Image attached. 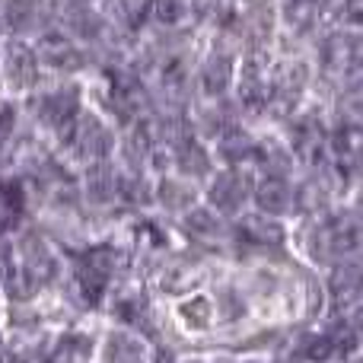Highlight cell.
<instances>
[{
    "label": "cell",
    "instance_id": "74e56055",
    "mask_svg": "<svg viewBox=\"0 0 363 363\" xmlns=\"http://www.w3.org/2000/svg\"><path fill=\"white\" fill-rule=\"evenodd\" d=\"M188 6H191L201 19H217L220 10H223V6H220V0H188Z\"/></svg>",
    "mask_w": 363,
    "mask_h": 363
},
{
    "label": "cell",
    "instance_id": "277c9868",
    "mask_svg": "<svg viewBox=\"0 0 363 363\" xmlns=\"http://www.w3.org/2000/svg\"><path fill=\"white\" fill-rule=\"evenodd\" d=\"M319 57H322V67L328 74H338V77H357V67H360V35L357 32H335L322 42L319 48Z\"/></svg>",
    "mask_w": 363,
    "mask_h": 363
},
{
    "label": "cell",
    "instance_id": "cb8c5ba5",
    "mask_svg": "<svg viewBox=\"0 0 363 363\" xmlns=\"http://www.w3.org/2000/svg\"><path fill=\"white\" fill-rule=\"evenodd\" d=\"M284 19H287L290 32L303 35L315 26L319 19V4L315 0H284Z\"/></svg>",
    "mask_w": 363,
    "mask_h": 363
},
{
    "label": "cell",
    "instance_id": "d6986e66",
    "mask_svg": "<svg viewBox=\"0 0 363 363\" xmlns=\"http://www.w3.org/2000/svg\"><path fill=\"white\" fill-rule=\"evenodd\" d=\"M332 296L341 303V309L357 303L360 296V268L357 262H341L332 274Z\"/></svg>",
    "mask_w": 363,
    "mask_h": 363
},
{
    "label": "cell",
    "instance_id": "30bf717a",
    "mask_svg": "<svg viewBox=\"0 0 363 363\" xmlns=\"http://www.w3.org/2000/svg\"><path fill=\"white\" fill-rule=\"evenodd\" d=\"M233 233H236V242H245L252 249H277V245H284V226L268 217H242Z\"/></svg>",
    "mask_w": 363,
    "mask_h": 363
},
{
    "label": "cell",
    "instance_id": "83f0119b",
    "mask_svg": "<svg viewBox=\"0 0 363 363\" xmlns=\"http://www.w3.org/2000/svg\"><path fill=\"white\" fill-rule=\"evenodd\" d=\"M309 83V67L303 61H287L277 67L274 80H271V89H281V93H294L300 96L303 86Z\"/></svg>",
    "mask_w": 363,
    "mask_h": 363
},
{
    "label": "cell",
    "instance_id": "4dcf8cb0",
    "mask_svg": "<svg viewBox=\"0 0 363 363\" xmlns=\"http://www.w3.org/2000/svg\"><path fill=\"white\" fill-rule=\"evenodd\" d=\"M179 315L185 319L188 328H207L213 322V303L207 300V296H191V300H185L179 306Z\"/></svg>",
    "mask_w": 363,
    "mask_h": 363
},
{
    "label": "cell",
    "instance_id": "8fae6325",
    "mask_svg": "<svg viewBox=\"0 0 363 363\" xmlns=\"http://www.w3.org/2000/svg\"><path fill=\"white\" fill-rule=\"evenodd\" d=\"M4 19L13 32H48V10L42 0H4Z\"/></svg>",
    "mask_w": 363,
    "mask_h": 363
},
{
    "label": "cell",
    "instance_id": "ffe728a7",
    "mask_svg": "<svg viewBox=\"0 0 363 363\" xmlns=\"http://www.w3.org/2000/svg\"><path fill=\"white\" fill-rule=\"evenodd\" d=\"M185 233L191 239H198V242H213V239L223 236V223H220V217L213 211L194 207V211L185 213Z\"/></svg>",
    "mask_w": 363,
    "mask_h": 363
},
{
    "label": "cell",
    "instance_id": "e575fe53",
    "mask_svg": "<svg viewBox=\"0 0 363 363\" xmlns=\"http://www.w3.org/2000/svg\"><path fill=\"white\" fill-rule=\"evenodd\" d=\"M217 309H220V315H223V322H236L239 315L245 313V306H242L236 290H220L217 303H213V313H217Z\"/></svg>",
    "mask_w": 363,
    "mask_h": 363
},
{
    "label": "cell",
    "instance_id": "d4e9b609",
    "mask_svg": "<svg viewBox=\"0 0 363 363\" xmlns=\"http://www.w3.org/2000/svg\"><path fill=\"white\" fill-rule=\"evenodd\" d=\"M198 284H201V268H194L188 262L172 264V268H166L160 274V287L166 294H188V287H198Z\"/></svg>",
    "mask_w": 363,
    "mask_h": 363
},
{
    "label": "cell",
    "instance_id": "ac0fdd59",
    "mask_svg": "<svg viewBox=\"0 0 363 363\" xmlns=\"http://www.w3.org/2000/svg\"><path fill=\"white\" fill-rule=\"evenodd\" d=\"M252 160H258L264 166L268 179H287L294 153H290V147L277 144V140H264V144H255V157Z\"/></svg>",
    "mask_w": 363,
    "mask_h": 363
},
{
    "label": "cell",
    "instance_id": "5b68a950",
    "mask_svg": "<svg viewBox=\"0 0 363 363\" xmlns=\"http://www.w3.org/2000/svg\"><path fill=\"white\" fill-rule=\"evenodd\" d=\"M249 194H252V179L245 176V172H239V169H226V172H220V176H213L207 198H211L213 211L239 213V207L245 204Z\"/></svg>",
    "mask_w": 363,
    "mask_h": 363
},
{
    "label": "cell",
    "instance_id": "60d3db41",
    "mask_svg": "<svg viewBox=\"0 0 363 363\" xmlns=\"http://www.w3.org/2000/svg\"><path fill=\"white\" fill-rule=\"evenodd\" d=\"M0 233H4V226H0Z\"/></svg>",
    "mask_w": 363,
    "mask_h": 363
},
{
    "label": "cell",
    "instance_id": "f546056e",
    "mask_svg": "<svg viewBox=\"0 0 363 363\" xmlns=\"http://www.w3.org/2000/svg\"><path fill=\"white\" fill-rule=\"evenodd\" d=\"M86 360H89V338H83V335H67L51 351V363H86Z\"/></svg>",
    "mask_w": 363,
    "mask_h": 363
},
{
    "label": "cell",
    "instance_id": "ba28073f",
    "mask_svg": "<svg viewBox=\"0 0 363 363\" xmlns=\"http://www.w3.org/2000/svg\"><path fill=\"white\" fill-rule=\"evenodd\" d=\"M19 258H23V268H19V271H26V274H29L38 287H45V284H51L57 277L55 252H51L38 236H26L23 242H19Z\"/></svg>",
    "mask_w": 363,
    "mask_h": 363
},
{
    "label": "cell",
    "instance_id": "7402d4cb",
    "mask_svg": "<svg viewBox=\"0 0 363 363\" xmlns=\"http://www.w3.org/2000/svg\"><path fill=\"white\" fill-rule=\"evenodd\" d=\"M220 140V157L226 160L230 166H239V163H249L252 157H255V140L249 138L245 131H239V128H233V131H226Z\"/></svg>",
    "mask_w": 363,
    "mask_h": 363
},
{
    "label": "cell",
    "instance_id": "9c48e42d",
    "mask_svg": "<svg viewBox=\"0 0 363 363\" xmlns=\"http://www.w3.org/2000/svg\"><path fill=\"white\" fill-rule=\"evenodd\" d=\"M4 70L6 80L19 89H29L38 80V57L26 42H10L4 51Z\"/></svg>",
    "mask_w": 363,
    "mask_h": 363
},
{
    "label": "cell",
    "instance_id": "6da1fadb",
    "mask_svg": "<svg viewBox=\"0 0 363 363\" xmlns=\"http://www.w3.org/2000/svg\"><path fill=\"white\" fill-rule=\"evenodd\" d=\"M115 268H118V249H115V245H93V249L80 252L74 281H77L80 296L89 303V306L102 300L106 287L115 277Z\"/></svg>",
    "mask_w": 363,
    "mask_h": 363
},
{
    "label": "cell",
    "instance_id": "484cf974",
    "mask_svg": "<svg viewBox=\"0 0 363 363\" xmlns=\"http://www.w3.org/2000/svg\"><path fill=\"white\" fill-rule=\"evenodd\" d=\"M172 157H176V166L185 172V176L201 179V176L211 172V153H207L201 144H194V140H188L185 147H179Z\"/></svg>",
    "mask_w": 363,
    "mask_h": 363
},
{
    "label": "cell",
    "instance_id": "8d00e7d4",
    "mask_svg": "<svg viewBox=\"0 0 363 363\" xmlns=\"http://www.w3.org/2000/svg\"><path fill=\"white\" fill-rule=\"evenodd\" d=\"M13 128H16V108L6 99H0V144L13 134Z\"/></svg>",
    "mask_w": 363,
    "mask_h": 363
},
{
    "label": "cell",
    "instance_id": "8992f818",
    "mask_svg": "<svg viewBox=\"0 0 363 363\" xmlns=\"http://www.w3.org/2000/svg\"><path fill=\"white\" fill-rule=\"evenodd\" d=\"M32 51H35L38 61L55 70H77L86 61V55H83L67 35H57V32H42Z\"/></svg>",
    "mask_w": 363,
    "mask_h": 363
},
{
    "label": "cell",
    "instance_id": "4fadbf2b",
    "mask_svg": "<svg viewBox=\"0 0 363 363\" xmlns=\"http://www.w3.org/2000/svg\"><path fill=\"white\" fill-rule=\"evenodd\" d=\"M118 182L121 172L112 169L106 163H96L93 169H86V179H83V194H86L89 204L106 207L112 201H118Z\"/></svg>",
    "mask_w": 363,
    "mask_h": 363
},
{
    "label": "cell",
    "instance_id": "f35d334b",
    "mask_svg": "<svg viewBox=\"0 0 363 363\" xmlns=\"http://www.w3.org/2000/svg\"><path fill=\"white\" fill-rule=\"evenodd\" d=\"M67 10H74V6H86V0H61Z\"/></svg>",
    "mask_w": 363,
    "mask_h": 363
},
{
    "label": "cell",
    "instance_id": "ab89813d",
    "mask_svg": "<svg viewBox=\"0 0 363 363\" xmlns=\"http://www.w3.org/2000/svg\"><path fill=\"white\" fill-rule=\"evenodd\" d=\"M274 363H296V360H290V357H281V360H274Z\"/></svg>",
    "mask_w": 363,
    "mask_h": 363
},
{
    "label": "cell",
    "instance_id": "5bb4252c",
    "mask_svg": "<svg viewBox=\"0 0 363 363\" xmlns=\"http://www.w3.org/2000/svg\"><path fill=\"white\" fill-rule=\"evenodd\" d=\"M271 26H274V10L268 0H245L242 16H239V32L252 42V48H258L271 35Z\"/></svg>",
    "mask_w": 363,
    "mask_h": 363
},
{
    "label": "cell",
    "instance_id": "3957f363",
    "mask_svg": "<svg viewBox=\"0 0 363 363\" xmlns=\"http://www.w3.org/2000/svg\"><path fill=\"white\" fill-rule=\"evenodd\" d=\"M67 147L77 153L80 160H93V163H102V160L112 153V131L108 125L99 118V115L80 112L74 118V128H70Z\"/></svg>",
    "mask_w": 363,
    "mask_h": 363
},
{
    "label": "cell",
    "instance_id": "d6a6232c",
    "mask_svg": "<svg viewBox=\"0 0 363 363\" xmlns=\"http://www.w3.org/2000/svg\"><path fill=\"white\" fill-rule=\"evenodd\" d=\"M296 354H300L303 360H315V363H322V360H328L332 357V345H328V338L325 335H303L300 341H296Z\"/></svg>",
    "mask_w": 363,
    "mask_h": 363
},
{
    "label": "cell",
    "instance_id": "e0dca14e",
    "mask_svg": "<svg viewBox=\"0 0 363 363\" xmlns=\"http://www.w3.org/2000/svg\"><path fill=\"white\" fill-rule=\"evenodd\" d=\"M121 153H125V163L131 166V169H140V166L153 157V140H150V134H147L144 121H131V125H128Z\"/></svg>",
    "mask_w": 363,
    "mask_h": 363
},
{
    "label": "cell",
    "instance_id": "44dd1931",
    "mask_svg": "<svg viewBox=\"0 0 363 363\" xmlns=\"http://www.w3.org/2000/svg\"><path fill=\"white\" fill-rule=\"evenodd\" d=\"M194 125L201 128V134L204 138H223L226 131H233V112L226 106H201L198 112H194Z\"/></svg>",
    "mask_w": 363,
    "mask_h": 363
},
{
    "label": "cell",
    "instance_id": "7a4b0ae2",
    "mask_svg": "<svg viewBox=\"0 0 363 363\" xmlns=\"http://www.w3.org/2000/svg\"><path fill=\"white\" fill-rule=\"evenodd\" d=\"M32 112L42 125L55 128V134L61 140L70 138V128H74V118L80 115V89L77 86H57V89H48V93L35 96L32 99Z\"/></svg>",
    "mask_w": 363,
    "mask_h": 363
},
{
    "label": "cell",
    "instance_id": "d590c367",
    "mask_svg": "<svg viewBox=\"0 0 363 363\" xmlns=\"http://www.w3.org/2000/svg\"><path fill=\"white\" fill-rule=\"evenodd\" d=\"M322 10H325L328 16L360 19V0H322Z\"/></svg>",
    "mask_w": 363,
    "mask_h": 363
},
{
    "label": "cell",
    "instance_id": "52a82bcc",
    "mask_svg": "<svg viewBox=\"0 0 363 363\" xmlns=\"http://www.w3.org/2000/svg\"><path fill=\"white\" fill-rule=\"evenodd\" d=\"M325 144H328V131L315 115L294 118V125H290V150L313 163V160H319L325 153Z\"/></svg>",
    "mask_w": 363,
    "mask_h": 363
},
{
    "label": "cell",
    "instance_id": "9a60e30c",
    "mask_svg": "<svg viewBox=\"0 0 363 363\" xmlns=\"http://www.w3.org/2000/svg\"><path fill=\"white\" fill-rule=\"evenodd\" d=\"M255 201L262 213L277 217V213H287L294 207V188L287 185V179H264L255 188Z\"/></svg>",
    "mask_w": 363,
    "mask_h": 363
},
{
    "label": "cell",
    "instance_id": "f1b7e54d",
    "mask_svg": "<svg viewBox=\"0 0 363 363\" xmlns=\"http://www.w3.org/2000/svg\"><path fill=\"white\" fill-rule=\"evenodd\" d=\"M157 201L169 211H188V204L194 201V191L185 185V182H176V179H163L157 188Z\"/></svg>",
    "mask_w": 363,
    "mask_h": 363
},
{
    "label": "cell",
    "instance_id": "1f68e13d",
    "mask_svg": "<svg viewBox=\"0 0 363 363\" xmlns=\"http://www.w3.org/2000/svg\"><path fill=\"white\" fill-rule=\"evenodd\" d=\"M188 13V0H150L147 4V16L157 26H176Z\"/></svg>",
    "mask_w": 363,
    "mask_h": 363
},
{
    "label": "cell",
    "instance_id": "2e32d148",
    "mask_svg": "<svg viewBox=\"0 0 363 363\" xmlns=\"http://www.w3.org/2000/svg\"><path fill=\"white\" fill-rule=\"evenodd\" d=\"M106 360L108 363H147V347L138 335L115 332L106 341Z\"/></svg>",
    "mask_w": 363,
    "mask_h": 363
},
{
    "label": "cell",
    "instance_id": "836d02e7",
    "mask_svg": "<svg viewBox=\"0 0 363 363\" xmlns=\"http://www.w3.org/2000/svg\"><path fill=\"white\" fill-rule=\"evenodd\" d=\"M150 191L153 188L140 176H121V182H118V198L125 201V204H147V201H150Z\"/></svg>",
    "mask_w": 363,
    "mask_h": 363
},
{
    "label": "cell",
    "instance_id": "7c38bea8",
    "mask_svg": "<svg viewBox=\"0 0 363 363\" xmlns=\"http://www.w3.org/2000/svg\"><path fill=\"white\" fill-rule=\"evenodd\" d=\"M233 51L230 48H213L211 57L204 61V67H201V86H204V93L211 96H223L226 89L233 86V77H236V70H233Z\"/></svg>",
    "mask_w": 363,
    "mask_h": 363
},
{
    "label": "cell",
    "instance_id": "603a6c76",
    "mask_svg": "<svg viewBox=\"0 0 363 363\" xmlns=\"http://www.w3.org/2000/svg\"><path fill=\"white\" fill-rule=\"evenodd\" d=\"M67 29L74 32L77 38H86V42H99L106 35V19L99 13L86 10V6H74L67 10Z\"/></svg>",
    "mask_w": 363,
    "mask_h": 363
},
{
    "label": "cell",
    "instance_id": "4316f807",
    "mask_svg": "<svg viewBox=\"0 0 363 363\" xmlns=\"http://www.w3.org/2000/svg\"><path fill=\"white\" fill-rule=\"evenodd\" d=\"M322 335L328 338V345H332L335 354H351L354 347H357V341H360L357 319H345V315H341V319H335Z\"/></svg>",
    "mask_w": 363,
    "mask_h": 363
}]
</instances>
